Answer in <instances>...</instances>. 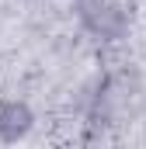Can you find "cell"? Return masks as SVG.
<instances>
[{
    "mask_svg": "<svg viewBox=\"0 0 146 149\" xmlns=\"http://www.w3.org/2000/svg\"><path fill=\"white\" fill-rule=\"evenodd\" d=\"M32 125V114L25 104H0V139H18Z\"/></svg>",
    "mask_w": 146,
    "mask_h": 149,
    "instance_id": "cell-2",
    "label": "cell"
},
{
    "mask_svg": "<svg viewBox=\"0 0 146 149\" xmlns=\"http://www.w3.org/2000/svg\"><path fill=\"white\" fill-rule=\"evenodd\" d=\"M84 17H87V24L94 28V31H101V35H118L122 31V14L108 7L105 0H87L84 3Z\"/></svg>",
    "mask_w": 146,
    "mask_h": 149,
    "instance_id": "cell-1",
    "label": "cell"
}]
</instances>
